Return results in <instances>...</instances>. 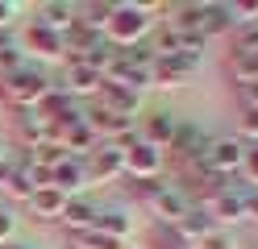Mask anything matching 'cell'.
Returning <instances> with one entry per match:
<instances>
[{
	"label": "cell",
	"instance_id": "6da1fadb",
	"mask_svg": "<svg viewBox=\"0 0 258 249\" xmlns=\"http://www.w3.org/2000/svg\"><path fill=\"white\" fill-rule=\"evenodd\" d=\"M150 29H154L150 5H112L108 21H104V42L117 46V50H129V46L146 42Z\"/></svg>",
	"mask_w": 258,
	"mask_h": 249
},
{
	"label": "cell",
	"instance_id": "7a4b0ae2",
	"mask_svg": "<svg viewBox=\"0 0 258 249\" xmlns=\"http://www.w3.org/2000/svg\"><path fill=\"white\" fill-rule=\"evenodd\" d=\"M50 88H54V83L46 79V75L38 71V66H17V71H13L5 83H0L5 100H9V104H17L21 112H25V108H38L42 100H46V92H50Z\"/></svg>",
	"mask_w": 258,
	"mask_h": 249
},
{
	"label": "cell",
	"instance_id": "3957f363",
	"mask_svg": "<svg viewBox=\"0 0 258 249\" xmlns=\"http://www.w3.org/2000/svg\"><path fill=\"white\" fill-rule=\"evenodd\" d=\"M208 216L217 220V228H229V224H246L250 220V187H237V183H225V187L208 199Z\"/></svg>",
	"mask_w": 258,
	"mask_h": 249
},
{
	"label": "cell",
	"instance_id": "277c9868",
	"mask_svg": "<svg viewBox=\"0 0 258 249\" xmlns=\"http://www.w3.org/2000/svg\"><path fill=\"white\" fill-rule=\"evenodd\" d=\"M246 149H250V145L241 141V137H208V149L200 154V162H204L213 175L229 179V175L241 171V162H246Z\"/></svg>",
	"mask_w": 258,
	"mask_h": 249
},
{
	"label": "cell",
	"instance_id": "5b68a950",
	"mask_svg": "<svg viewBox=\"0 0 258 249\" xmlns=\"http://www.w3.org/2000/svg\"><path fill=\"white\" fill-rule=\"evenodd\" d=\"M200 66L196 58H183V54H167V58H154L150 66V83H158V88H183V83H191L200 75Z\"/></svg>",
	"mask_w": 258,
	"mask_h": 249
},
{
	"label": "cell",
	"instance_id": "8992f818",
	"mask_svg": "<svg viewBox=\"0 0 258 249\" xmlns=\"http://www.w3.org/2000/svg\"><path fill=\"white\" fill-rule=\"evenodd\" d=\"M163 162H167V149H158L142 137L125 149V175H134V179H158L163 175Z\"/></svg>",
	"mask_w": 258,
	"mask_h": 249
},
{
	"label": "cell",
	"instance_id": "52a82bcc",
	"mask_svg": "<svg viewBox=\"0 0 258 249\" xmlns=\"http://www.w3.org/2000/svg\"><path fill=\"white\" fill-rule=\"evenodd\" d=\"M146 208L158 216V224H175V220H179V216L191 208V195L179 187V183H163V187L146 199Z\"/></svg>",
	"mask_w": 258,
	"mask_h": 249
},
{
	"label": "cell",
	"instance_id": "ba28073f",
	"mask_svg": "<svg viewBox=\"0 0 258 249\" xmlns=\"http://www.w3.org/2000/svg\"><path fill=\"white\" fill-rule=\"evenodd\" d=\"M84 171H88V183H92V179H100V183L121 179V175H125V149L100 141V145H96L92 154L84 158Z\"/></svg>",
	"mask_w": 258,
	"mask_h": 249
},
{
	"label": "cell",
	"instance_id": "9c48e42d",
	"mask_svg": "<svg viewBox=\"0 0 258 249\" xmlns=\"http://www.w3.org/2000/svg\"><path fill=\"white\" fill-rule=\"evenodd\" d=\"M171 228H175V237H179L183 245H196V241H204L208 232L217 228V220L208 216V208H204V204H191V208H187V212H183Z\"/></svg>",
	"mask_w": 258,
	"mask_h": 249
},
{
	"label": "cell",
	"instance_id": "30bf717a",
	"mask_svg": "<svg viewBox=\"0 0 258 249\" xmlns=\"http://www.w3.org/2000/svg\"><path fill=\"white\" fill-rule=\"evenodd\" d=\"M21 50H29V54H38V58H62V54H67L62 33L46 29V25H38V21H29L25 38H21Z\"/></svg>",
	"mask_w": 258,
	"mask_h": 249
},
{
	"label": "cell",
	"instance_id": "8fae6325",
	"mask_svg": "<svg viewBox=\"0 0 258 249\" xmlns=\"http://www.w3.org/2000/svg\"><path fill=\"white\" fill-rule=\"evenodd\" d=\"M96 104L134 121V112L142 108V96H138V92H129V88H121V83H108V79H104V83H100V92H96Z\"/></svg>",
	"mask_w": 258,
	"mask_h": 249
},
{
	"label": "cell",
	"instance_id": "7c38bea8",
	"mask_svg": "<svg viewBox=\"0 0 258 249\" xmlns=\"http://www.w3.org/2000/svg\"><path fill=\"white\" fill-rule=\"evenodd\" d=\"M50 187L54 191H62V195H79V191H84L88 187V171H84V158H62L58 166H54V171H50Z\"/></svg>",
	"mask_w": 258,
	"mask_h": 249
},
{
	"label": "cell",
	"instance_id": "4fadbf2b",
	"mask_svg": "<svg viewBox=\"0 0 258 249\" xmlns=\"http://www.w3.org/2000/svg\"><path fill=\"white\" fill-rule=\"evenodd\" d=\"M175 129H179V116L158 108V112H150V116H142V133H138V137L150 141V145H158V149H167L171 137H175Z\"/></svg>",
	"mask_w": 258,
	"mask_h": 249
},
{
	"label": "cell",
	"instance_id": "5bb4252c",
	"mask_svg": "<svg viewBox=\"0 0 258 249\" xmlns=\"http://www.w3.org/2000/svg\"><path fill=\"white\" fill-rule=\"evenodd\" d=\"M100 83H104V75H100V71H92L88 62H79V66H67V79H62L58 88L67 92L71 100H75V96H84V100L92 96V100H96V92H100Z\"/></svg>",
	"mask_w": 258,
	"mask_h": 249
},
{
	"label": "cell",
	"instance_id": "9a60e30c",
	"mask_svg": "<svg viewBox=\"0 0 258 249\" xmlns=\"http://www.w3.org/2000/svg\"><path fill=\"white\" fill-rule=\"evenodd\" d=\"M21 137L29 141V149H38V145H46V141H54V121L46 112H38V108H25L21 112Z\"/></svg>",
	"mask_w": 258,
	"mask_h": 249
},
{
	"label": "cell",
	"instance_id": "2e32d148",
	"mask_svg": "<svg viewBox=\"0 0 258 249\" xmlns=\"http://www.w3.org/2000/svg\"><path fill=\"white\" fill-rule=\"evenodd\" d=\"M58 220H62L67 232H84V228H92V220H96V204H92L88 195H71Z\"/></svg>",
	"mask_w": 258,
	"mask_h": 249
},
{
	"label": "cell",
	"instance_id": "e0dca14e",
	"mask_svg": "<svg viewBox=\"0 0 258 249\" xmlns=\"http://www.w3.org/2000/svg\"><path fill=\"white\" fill-rule=\"evenodd\" d=\"M34 21L46 25V29H54V33H67L71 21H75V5H62V0H42Z\"/></svg>",
	"mask_w": 258,
	"mask_h": 249
},
{
	"label": "cell",
	"instance_id": "ac0fdd59",
	"mask_svg": "<svg viewBox=\"0 0 258 249\" xmlns=\"http://www.w3.org/2000/svg\"><path fill=\"white\" fill-rule=\"evenodd\" d=\"M92 228H96V232H108V237H117V241H125L129 228H134V220H129L125 208H96Z\"/></svg>",
	"mask_w": 258,
	"mask_h": 249
},
{
	"label": "cell",
	"instance_id": "d6986e66",
	"mask_svg": "<svg viewBox=\"0 0 258 249\" xmlns=\"http://www.w3.org/2000/svg\"><path fill=\"white\" fill-rule=\"evenodd\" d=\"M29 208L38 212V220H58L62 208H67V195L54 191V187H38L34 195H29Z\"/></svg>",
	"mask_w": 258,
	"mask_h": 249
},
{
	"label": "cell",
	"instance_id": "ffe728a7",
	"mask_svg": "<svg viewBox=\"0 0 258 249\" xmlns=\"http://www.w3.org/2000/svg\"><path fill=\"white\" fill-rule=\"evenodd\" d=\"M233 29H237V25H233L229 5H204V25H200L204 42H208V38H217V33H233Z\"/></svg>",
	"mask_w": 258,
	"mask_h": 249
},
{
	"label": "cell",
	"instance_id": "44dd1931",
	"mask_svg": "<svg viewBox=\"0 0 258 249\" xmlns=\"http://www.w3.org/2000/svg\"><path fill=\"white\" fill-rule=\"evenodd\" d=\"M71 245L75 249H125V241L108 237V232H96V228H84V232H71Z\"/></svg>",
	"mask_w": 258,
	"mask_h": 249
},
{
	"label": "cell",
	"instance_id": "7402d4cb",
	"mask_svg": "<svg viewBox=\"0 0 258 249\" xmlns=\"http://www.w3.org/2000/svg\"><path fill=\"white\" fill-rule=\"evenodd\" d=\"M62 158H67V149H62L58 141H46V145H38L34 154H29V162H34L38 171H46V175H50V171H54V166H58Z\"/></svg>",
	"mask_w": 258,
	"mask_h": 249
},
{
	"label": "cell",
	"instance_id": "603a6c76",
	"mask_svg": "<svg viewBox=\"0 0 258 249\" xmlns=\"http://www.w3.org/2000/svg\"><path fill=\"white\" fill-rule=\"evenodd\" d=\"M196 249H241V241L233 228H213L204 241H196Z\"/></svg>",
	"mask_w": 258,
	"mask_h": 249
},
{
	"label": "cell",
	"instance_id": "cb8c5ba5",
	"mask_svg": "<svg viewBox=\"0 0 258 249\" xmlns=\"http://www.w3.org/2000/svg\"><path fill=\"white\" fill-rule=\"evenodd\" d=\"M146 241H150L154 249H183V241L175 237V228H171V224H158V220L150 224V232H146Z\"/></svg>",
	"mask_w": 258,
	"mask_h": 249
},
{
	"label": "cell",
	"instance_id": "d4e9b609",
	"mask_svg": "<svg viewBox=\"0 0 258 249\" xmlns=\"http://www.w3.org/2000/svg\"><path fill=\"white\" fill-rule=\"evenodd\" d=\"M241 141H258V108H246L241 112Z\"/></svg>",
	"mask_w": 258,
	"mask_h": 249
},
{
	"label": "cell",
	"instance_id": "484cf974",
	"mask_svg": "<svg viewBox=\"0 0 258 249\" xmlns=\"http://www.w3.org/2000/svg\"><path fill=\"white\" fill-rule=\"evenodd\" d=\"M241 175H246V187H258V145L246 149V162H241Z\"/></svg>",
	"mask_w": 258,
	"mask_h": 249
},
{
	"label": "cell",
	"instance_id": "4316f807",
	"mask_svg": "<svg viewBox=\"0 0 258 249\" xmlns=\"http://www.w3.org/2000/svg\"><path fill=\"white\" fill-rule=\"evenodd\" d=\"M237 100H241L246 108H258V79H254V83H237Z\"/></svg>",
	"mask_w": 258,
	"mask_h": 249
},
{
	"label": "cell",
	"instance_id": "83f0119b",
	"mask_svg": "<svg viewBox=\"0 0 258 249\" xmlns=\"http://www.w3.org/2000/svg\"><path fill=\"white\" fill-rule=\"evenodd\" d=\"M13 228H17L13 212H9V208H0V241H9V237H13Z\"/></svg>",
	"mask_w": 258,
	"mask_h": 249
},
{
	"label": "cell",
	"instance_id": "f1b7e54d",
	"mask_svg": "<svg viewBox=\"0 0 258 249\" xmlns=\"http://www.w3.org/2000/svg\"><path fill=\"white\" fill-rule=\"evenodd\" d=\"M17 13H21V5H13V0H5V5H0V29H9Z\"/></svg>",
	"mask_w": 258,
	"mask_h": 249
}]
</instances>
